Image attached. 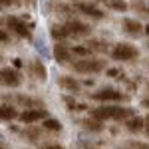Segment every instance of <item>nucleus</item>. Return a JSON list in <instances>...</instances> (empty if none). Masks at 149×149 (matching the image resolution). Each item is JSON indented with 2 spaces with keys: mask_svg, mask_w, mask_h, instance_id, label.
Masks as SVG:
<instances>
[{
  "mask_svg": "<svg viewBox=\"0 0 149 149\" xmlns=\"http://www.w3.org/2000/svg\"><path fill=\"white\" fill-rule=\"evenodd\" d=\"M135 111L131 109V107H121V105H107V103H103L100 107H93L92 111H90V117L93 119H97V121H107V119H113V121H125L129 117H133Z\"/></svg>",
  "mask_w": 149,
  "mask_h": 149,
  "instance_id": "f257e3e1",
  "label": "nucleus"
},
{
  "mask_svg": "<svg viewBox=\"0 0 149 149\" xmlns=\"http://www.w3.org/2000/svg\"><path fill=\"white\" fill-rule=\"evenodd\" d=\"M72 68L78 74H97L105 70V62L100 58H80L72 64Z\"/></svg>",
  "mask_w": 149,
  "mask_h": 149,
  "instance_id": "f03ea898",
  "label": "nucleus"
},
{
  "mask_svg": "<svg viewBox=\"0 0 149 149\" xmlns=\"http://www.w3.org/2000/svg\"><path fill=\"white\" fill-rule=\"evenodd\" d=\"M0 24H4L6 28H10L14 34H18L20 38H32V24H26L22 18H18V16H6V18H2Z\"/></svg>",
  "mask_w": 149,
  "mask_h": 149,
  "instance_id": "7ed1b4c3",
  "label": "nucleus"
},
{
  "mask_svg": "<svg viewBox=\"0 0 149 149\" xmlns=\"http://www.w3.org/2000/svg\"><path fill=\"white\" fill-rule=\"evenodd\" d=\"M135 58H139V50L131 44H115V48L111 50V60H117V62H133Z\"/></svg>",
  "mask_w": 149,
  "mask_h": 149,
  "instance_id": "20e7f679",
  "label": "nucleus"
},
{
  "mask_svg": "<svg viewBox=\"0 0 149 149\" xmlns=\"http://www.w3.org/2000/svg\"><path fill=\"white\" fill-rule=\"evenodd\" d=\"M0 84L6 88H18L22 84V74L16 68L4 66V68H0Z\"/></svg>",
  "mask_w": 149,
  "mask_h": 149,
  "instance_id": "39448f33",
  "label": "nucleus"
},
{
  "mask_svg": "<svg viewBox=\"0 0 149 149\" xmlns=\"http://www.w3.org/2000/svg\"><path fill=\"white\" fill-rule=\"evenodd\" d=\"M92 100L107 103V102H123V100H127V97L121 92H117L115 88H102V90H97V92L92 93Z\"/></svg>",
  "mask_w": 149,
  "mask_h": 149,
  "instance_id": "423d86ee",
  "label": "nucleus"
},
{
  "mask_svg": "<svg viewBox=\"0 0 149 149\" xmlns=\"http://www.w3.org/2000/svg\"><path fill=\"white\" fill-rule=\"evenodd\" d=\"M48 117L46 109H24L22 113H18V119L24 125H34L36 121H44Z\"/></svg>",
  "mask_w": 149,
  "mask_h": 149,
  "instance_id": "0eeeda50",
  "label": "nucleus"
},
{
  "mask_svg": "<svg viewBox=\"0 0 149 149\" xmlns=\"http://www.w3.org/2000/svg\"><path fill=\"white\" fill-rule=\"evenodd\" d=\"M64 30H66V34L70 36H88L90 32H92V28L88 26V24H84L80 22V20H76V18H72V20H68V22L64 24Z\"/></svg>",
  "mask_w": 149,
  "mask_h": 149,
  "instance_id": "6e6552de",
  "label": "nucleus"
},
{
  "mask_svg": "<svg viewBox=\"0 0 149 149\" xmlns=\"http://www.w3.org/2000/svg\"><path fill=\"white\" fill-rule=\"evenodd\" d=\"M54 58H56L58 64H62V66L70 64V60H72V48L66 42H56L54 44Z\"/></svg>",
  "mask_w": 149,
  "mask_h": 149,
  "instance_id": "1a4fd4ad",
  "label": "nucleus"
},
{
  "mask_svg": "<svg viewBox=\"0 0 149 149\" xmlns=\"http://www.w3.org/2000/svg\"><path fill=\"white\" fill-rule=\"evenodd\" d=\"M58 86L64 90V92H70V93H80L81 92V84L76 78H72V76H62L60 80H58Z\"/></svg>",
  "mask_w": 149,
  "mask_h": 149,
  "instance_id": "9d476101",
  "label": "nucleus"
},
{
  "mask_svg": "<svg viewBox=\"0 0 149 149\" xmlns=\"http://www.w3.org/2000/svg\"><path fill=\"white\" fill-rule=\"evenodd\" d=\"M74 8L80 10L81 14H86V16H90V18H103V12L92 2H76Z\"/></svg>",
  "mask_w": 149,
  "mask_h": 149,
  "instance_id": "9b49d317",
  "label": "nucleus"
},
{
  "mask_svg": "<svg viewBox=\"0 0 149 149\" xmlns=\"http://www.w3.org/2000/svg\"><path fill=\"white\" fill-rule=\"evenodd\" d=\"M28 68H30V74L34 76L36 80H40V81L48 80V70H46V66L42 64V60H32Z\"/></svg>",
  "mask_w": 149,
  "mask_h": 149,
  "instance_id": "f8f14e48",
  "label": "nucleus"
},
{
  "mask_svg": "<svg viewBox=\"0 0 149 149\" xmlns=\"http://www.w3.org/2000/svg\"><path fill=\"white\" fill-rule=\"evenodd\" d=\"M18 113L14 103H0V121H14L18 119Z\"/></svg>",
  "mask_w": 149,
  "mask_h": 149,
  "instance_id": "ddd939ff",
  "label": "nucleus"
},
{
  "mask_svg": "<svg viewBox=\"0 0 149 149\" xmlns=\"http://www.w3.org/2000/svg\"><path fill=\"white\" fill-rule=\"evenodd\" d=\"M16 103L18 105H24L26 109H44V102L34 100L30 95H16Z\"/></svg>",
  "mask_w": 149,
  "mask_h": 149,
  "instance_id": "4468645a",
  "label": "nucleus"
},
{
  "mask_svg": "<svg viewBox=\"0 0 149 149\" xmlns=\"http://www.w3.org/2000/svg\"><path fill=\"white\" fill-rule=\"evenodd\" d=\"M123 123H125V129H129L131 133H139V131L145 129V119H143L141 115H133V117L125 119Z\"/></svg>",
  "mask_w": 149,
  "mask_h": 149,
  "instance_id": "2eb2a0df",
  "label": "nucleus"
},
{
  "mask_svg": "<svg viewBox=\"0 0 149 149\" xmlns=\"http://www.w3.org/2000/svg\"><path fill=\"white\" fill-rule=\"evenodd\" d=\"M123 28H125L127 34H131V36H139L143 32L141 22H139V20H133V18H125V20H123Z\"/></svg>",
  "mask_w": 149,
  "mask_h": 149,
  "instance_id": "dca6fc26",
  "label": "nucleus"
},
{
  "mask_svg": "<svg viewBox=\"0 0 149 149\" xmlns=\"http://www.w3.org/2000/svg\"><path fill=\"white\" fill-rule=\"evenodd\" d=\"M50 34H52V38L56 42H66L68 40V34H66V30H64L62 24H52L50 26Z\"/></svg>",
  "mask_w": 149,
  "mask_h": 149,
  "instance_id": "f3484780",
  "label": "nucleus"
},
{
  "mask_svg": "<svg viewBox=\"0 0 149 149\" xmlns=\"http://www.w3.org/2000/svg\"><path fill=\"white\" fill-rule=\"evenodd\" d=\"M80 123H81V127H86L88 131H93V133H97V131L103 129V123L97 121V119H93V117H86V119H81Z\"/></svg>",
  "mask_w": 149,
  "mask_h": 149,
  "instance_id": "a211bd4d",
  "label": "nucleus"
},
{
  "mask_svg": "<svg viewBox=\"0 0 149 149\" xmlns=\"http://www.w3.org/2000/svg\"><path fill=\"white\" fill-rule=\"evenodd\" d=\"M24 137L28 139V141H32V143H36L38 139H42V129L36 125H28L26 127V131H24Z\"/></svg>",
  "mask_w": 149,
  "mask_h": 149,
  "instance_id": "6ab92c4d",
  "label": "nucleus"
},
{
  "mask_svg": "<svg viewBox=\"0 0 149 149\" xmlns=\"http://www.w3.org/2000/svg\"><path fill=\"white\" fill-rule=\"evenodd\" d=\"M42 129H48V131H62V123L54 119V117H46L42 121Z\"/></svg>",
  "mask_w": 149,
  "mask_h": 149,
  "instance_id": "aec40b11",
  "label": "nucleus"
},
{
  "mask_svg": "<svg viewBox=\"0 0 149 149\" xmlns=\"http://www.w3.org/2000/svg\"><path fill=\"white\" fill-rule=\"evenodd\" d=\"M72 56L90 58V56H92V50H90L88 46H74V48H72Z\"/></svg>",
  "mask_w": 149,
  "mask_h": 149,
  "instance_id": "412c9836",
  "label": "nucleus"
},
{
  "mask_svg": "<svg viewBox=\"0 0 149 149\" xmlns=\"http://www.w3.org/2000/svg\"><path fill=\"white\" fill-rule=\"evenodd\" d=\"M107 6H109V8H113V10H117V12H125L127 10V4L123 2V0H109V2H107Z\"/></svg>",
  "mask_w": 149,
  "mask_h": 149,
  "instance_id": "4be33fe9",
  "label": "nucleus"
},
{
  "mask_svg": "<svg viewBox=\"0 0 149 149\" xmlns=\"http://www.w3.org/2000/svg\"><path fill=\"white\" fill-rule=\"evenodd\" d=\"M0 6L2 8H16V6H20V0H0Z\"/></svg>",
  "mask_w": 149,
  "mask_h": 149,
  "instance_id": "5701e85b",
  "label": "nucleus"
},
{
  "mask_svg": "<svg viewBox=\"0 0 149 149\" xmlns=\"http://www.w3.org/2000/svg\"><path fill=\"white\" fill-rule=\"evenodd\" d=\"M8 42H10V34L4 28H0V44H8Z\"/></svg>",
  "mask_w": 149,
  "mask_h": 149,
  "instance_id": "b1692460",
  "label": "nucleus"
},
{
  "mask_svg": "<svg viewBox=\"0 0 149 149\" xmlns=\"http://www.w3.org/2000/svg\"><path fill=\"white\" fill-rule=\"evenodd\" d=\"M40 149H66V147H62V145H58V143H50V145H42Z\"/></svg>",
  "mask_w": 149,
  "mask_h": 149,
  "instance_id": "393cba45",
  "label": "nucleus"
},
{
  "mask_svg": "<svg viewBox=\"0 0 149 149\" xmlns=\"http://www.w3.org/2000/svg\"><path fill=\"white\" fill-rule=\"evenodd\" d=\"M107 74H109L111 78H119V74H121V72H119V70H107Z\"/></svg>",
  "mask_w": 149,
  "mask_h": 149,
  "instance_id": "a878e982",
  "label": "nucleus"
},
{
  "mask_svg": "<svg viewBox=\"0 0 149 149\" xmlns=\"http://www.w3.org/2000/svg\"><path fill=\"white\" fill-rule=\"evenodd\" d=\"M12 64H14V66H12V68H20V66H22V60H20V58H14V62H12Z\"/></svg>",
  "mask_w": 149,
  "mask_h": 149,
  "instance_id": "bb28decb",
  "label": "nucleus"
},
{
  "mask_svg": "<svg viewBox=\"0 0 149 149\" xmlns=\"http://www.w3.org/2000/svg\"><path fill=\"white\" fill-rule=\"evenodd\" d=\"M143 119H145V129H143V131L147 133V137H149V115H145Z\"/></svg>",
  "mask_w": 149,
  "mask_h": 149,
  "instance_id": "cd10ccee",
  "label": "nucleus"
},
{
  "mask_svg": "<svg viewBox=\"0 0 149 149\" xmlns=\"http://www.w3.org/2000/svg\"><path fill=\"white\" fill-rule=\"evenodd\" d=\"M141 103H143V107H147V109H149V97H145V100H143Z\"/></svg>",
  "mask_w": 149,
  "mask_h": 149,
  "instance_id": "c85d7f7f",
  "label": "nucleus"
},
{
  "mask_svg": "<svg viewBox=\"0 0 149 149\" xmlns=\"http://www.w3.org/2000/svg\"><path fill=\"white\" fill-rule=\"evenodd\" d=\"M24 2H28L30 6H34V4H36V0H24Z\"/></svg>",
  "mask_w": 149,
  "mask_h": 149,
  "instance_id": "c756f323",
  "label": "nucleus"
},
{
  "mask_svg": "<svg viewBox=\"0 0 149 149\" xmlns=\"http://www.w3.org/2000/svg\"><path fill=\"white\" fill-rule=\"evenodd\" d=\"M143 32H145V34H149V24L145 26V28H143Z\"/></svg>",
  "mask_w": 149,
  "mask_h": 149,
  "instance_id": "7c9ffc66",
  "label": "nucleus"
},
{
  "mask_svg": "<svg viewBox=\"0 0 149 149\" xmlns=\"http://www.w3.org/2000/svg\"><path fill=\"white\" fill-rule=\"evenodd\" d=\"M0 149H6V147H4V145H0Z\"/></svg>",
  "mask_w": 149,
  "mask_h": 149,
  "instance_id": "2f4dec72",
  "label": "nucleus"
},
{
  "mask_svg": "<svg viewBox=\"0 0 149 149\" xmlns=\"http://www.w3.org/2000/svg\"><path fill=\"white\" fill-rule=\"evenodd\" d=\"M2 10H4V8H2V6H0V12H2Z\"/></svg>",
  "mask_w": 149,
  "mask_h": 149,
  "instance_id": "473e14b6",
  "label": "nucleus"
},
{
  "mask_svg": "<svg viewBox=\"0 0 149 149\" xmlns=\"http://www.w3.org/2000/svg\"><path fill=\"white\" fill-rule=\"evenodd\" d=\"M121 149H129V147H121Z\"/></svg>",
  "mask_w": 149,
  "mask_h": 149,
  "instance_id": "72a5a7b5",
  "label": "nucleus"
},
{
  "mask_svg": "<svg viewBox=\"0 0 149 149\" xmlns=\"http://www.w3.org/2000/svg\"><path fill=\"white\" fill-rule=\"evenodd\" d=\"M103 2H109V0H103Z\"/></svg>",
  "mask_w": 149,
  "mask_h": 149,
  "instance_id": "f704fd0d",
  "label": "nucleus"
}]
</instances>
